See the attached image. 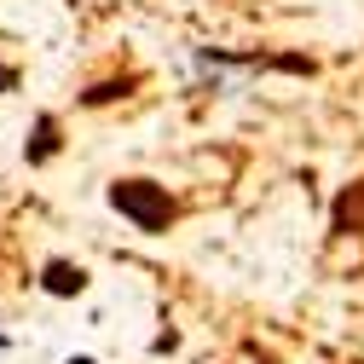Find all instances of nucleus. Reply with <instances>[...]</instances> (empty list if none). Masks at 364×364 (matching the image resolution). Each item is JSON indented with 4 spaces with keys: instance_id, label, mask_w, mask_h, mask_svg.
Here are the masks:
<instances>
[{
    "instance_id": "1",
    "label": "nucleus",
    "mask_w": 364,
    "mask_h": 364,
    "mask_svg": "<svg viewBox=\"0 0 364 364\" xmlns=\"http://www.w3.org/2000/svg\"><path fill=\"white\" fill-rule=\"evenodd\" d=\"M110 197V208L116 214H127L139 232H168L173 225V197H168V186H156V179H116V186L105 191Z\"/></svg>"
},
{
    "instance_id": "2",
    "label": "nucleus",
    "mask_w": 364,
    "mask_h": 364,
    "mask_svg": "<svg viewBox=\"0 0 364 364\" xmlns=\"http://www.w3.org/2000/svg\"><path fill=\"white\" fill-rule=\"evenodd\" d=\"M353 232H364V179L341 186L330 203V237H353Z\"/></svg>"
},
{
    "instance_id": "3",
    "label": "nucleus",
    "mask_w": 364,
    "mask_h": 364,
    "mask_svg": "<svg viewBox=\"0 0 364 364\" xmlns=\"http://www.w3.org/2000/svg\"><path fill=\"white\" fill-rule=\"evenodd\" d=\"M41 289H47V295H81V289H87V272L70 266V260H47V272H41Z\"/></svg>"
},
{
    "instance_id": "4",
    "label": "nucleus",
    "mask_w": 364,
    "mask_h": 364,
    "mask_svg": "<svg viewBox=\"0 0 364 364\" xmlns=\"http://www.w3.org/2000/svg\"><path fill=\"white\" fill-rule=\"evenodd\" d=\"M53 151H58V122H53V116H41V122H35V145H29V162H47Z\"/></svg>"
},
{
    "instance_id": "5",
    "label": "nucleus",
    "mask_w": 364,
    "mask_h": 364,
    "mask_svg": "<svg viewBox=\"0 0 364 364\" xmlns=\"http://www.w3.org/2000/svg\"><path fill=\"white\" fill-rule=\"evenodd\" d=\"M12 81H18V75H12L6 64H0V93H6V87H12Z\"/></svg>"
},
{
    "instance_id": "6",
    "label": "nucleus",
    "mask_w": 364,
    "mask_h": 364,
    "mask_svg": "<svg viewBox=\"0 0 364 364\" xmlns=\"http://www.w3.org/2000/svg\"><path fill=\"white\" fill-rule=\"evenodd\" d=\"M70 364H99V358H81V353H75V358H70Z\"/></svg>"
}]
</instances>
